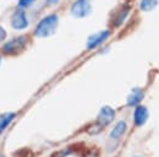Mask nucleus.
<instances>
[{"label": "nucleus", "instance_id": "obj_1", "mask_svg": "<svg viewBox=\"0 0 159 157\" xmlns=\"http://www.w3.org/2000/svg\"><path fill=\"white\" fill-rule=\"evenodd\" d=\"M58 23H59V17L57 14H50V15L43 17L38 22V25L34 30V36H37L39 38L52 36L57 31Z\"/></svg>", "mask_w": 159, "mask_h": 157}, {"label": "nucleus", "instance_id": "obj_2", "mask_svg": "<svg viewBox=\"0 0 159 157\" xmlns=\"http://www.w3.org/2000/svg\"><path fill=\"white\" fill-rule=\"evenodd\" d=\"M71 15L76 19H83L88 16L92 11V5L89 0H76L71 5Z\"/></svg>", "mask_w": 159, "mask_h": 157}, {"label": "nucleus", "instance_id": "obj_3", "mask_svg": "<svg viewBox=\"0 0 159 157\" xmlns=\"http://www.w3.org/2000/svg\"><path fill=\"white\" fill-rule=\"evenodd\" d=\"M26 44H27V37H25V36L16 37V38L6 42L2 45V52L5 54H17L25 49Z\"/></svg>", "mask_w": 159, "mask_h": 157}, {"label": "nucleus", "instance_id": "obj_4", "mask_svg": "<svg viewBox=\"0 0 159 157\" xmlns=\"http://www.w3.org/2000/svg\"><path fill=\"white\" fill-rule=\"evenodd\" d=\"M110 32L108 30L105 31H99L92 36H89L87 39V49H94L97 47H99L102 43H104L107 39L109 38Z\"/></svg>", "mask_w": 159, "mask_h": 157}, {"label": "nucleus", "instance_id": "obj_5", "mask_svg": "<svg viewBox=\"0 0 159 157\" xmlns=\"http://www.w3.org/2000/svg\"><path fill=\"white\" fill-rule=\"evenodd\" d=\"M11 26L15 30H25V28L28 27V20H27V16H26V12L22 9L16 10L12 14V16H11Z\"/></svg>", "mask_w": 159, "mask_h": 157}, {"label": "nucleus", "instance_id": "obj_6", "mask_svg": "<svg viewBox=\"0 0 159 157\" xmlns=\"http://www.w3.org/2000/svg\"><path fill=\"white\" fill-rule=\"evenodd\" d=\"M114 116H115V112L113 111V108H110L108 106L103 107L100 109L99 116H98V120H97V123H98V130H100V128L108 125L114 119Z\"/></svg>", "mask_w": 159, "mask_h": 157}, {"label": "nucleus", "instance_id": "obj_7", "mask_svg": "<svg viewBox=\"0 0 159 157\" xmlns=\"http://www.w3.org/2000/svg\"><path fill=\"white\" fill-rule=\"evenodd\" d=\"M130 10H131L130 4L122 5L119 11H116V14H115V16H114V19H113V26H114V27H119L120 25L126 20V17L129 16Z\"/></svg>", "mask_w": 159, "mask_h": 157}, {"label": "nucleus", "instance_id": "obj_8", "mask_svg": "<svg viewBox=\"0 0 159 157\" xmlns=\"http://www.w3.org/2000/svg\"><path fill=\"white\" fill-rule=\"evenodd\" d=\"M148 119V111L146 107L143 106H139L136 107L135 112H134V121L137 126H142L143 124H146Z\"/></svg>", "mask_w": 159, "mask_h": 157}, {"label": "nucleus", "instance_id": "obj_9", "mask_svg": "<svg viewBox=\"0 0 159 157\" xmlns=\"http://www.w3.org/2000/svg\"><path fill=\"white\" fill-rule=\"evenodd\" d=\"M126 129H127L126 123H125L124 120H120L119 123L115 125V128L111 130V133H110V139H111V140H119L120 137L125 134Z\"/></svg>", "mask_w": 159, "mask_h": 157}, {"label": "nucleus", "instance_id": "obj_10", "mask_svg": "<svg viewBox=\"0 0 159 157\" xmlns=\"http://www.w3.org/2000/svg\"><path fill=\"white\" fill-rule=\"evenodd\" d=\"M142 98H143V91L139 88H134L131 91V95L127 97V104L129 106H136L141 102Z\"/></svg>", "mask_w": 159, "mask_h": 157}, {"label": "nucleus", "instance_id": "obj_11", "mask_svg": "<svg viewBox=\"0 0 159 157\" xmlns=\"http://www.w3.org/2000/svg\"><path fill=\"white\" fill-rule=\"evenodd\" d=\"M15 116H16L15 113H4L0 117V133H2L7 128V125L14 120Z\"/></svg>", "mask_w": 159, "mask_h": 157}, {"label": "nucleus", "instance_id": "obj_12", "mask_svg": "<svg viewBox=\"0 0 159 157\" xmlns=\"http://www.w3.org/2000/svg\"><path fill=\"white\" fill-rule=\"evenodd\" d=\"M158 4V0H141V4H139V7L142 11H151L153 10Z\"/></svg>", "mask_w": 159, "mask_h": 157}, {"label": "nucleus", "instance_id": "obj_13", "mask_svg": "<svg viewBox=\"0 0 159 157\" xmlns=\"http://www.w3.org/2000/svg\"><path fill=\"white\" fill-rule=\"evenodd\" d=\"M36 0H20L19 1V7L20 9H26V7H30Z\"/></svg>", "mask_w": 159, "mask_h": 157}, {"label": "nucleus", "instance_id": "obj_14", "mask_svg": "<svg viewBox=\"0 0 159 157\" xmlns=\"http://www.w3.org/2000/svg\"><path fill=\"white\" fill-rule=\"evenodd\" d=\"M5 37H6V32H5V30L0 26V40H4Z\"/></svg>", "mask_w": 159, "mask_h": 157}, {"label": "nucleus", "instance_id": "obj_15", "mask_svg": "<svg viewBox=\"0 0 159 157\" xmlns=\"http://www.w3.org/2000/svg\"><path fill=\"white\" fill-rule=\"evenodd\" d=\"M58 2H59V0H47V5H49V6L57 5Z\"/></svg>", "mask_w": 159, "mask_h": 157}, {"label": "nucleus", "instance_id": "obj_16", "mask_svg": "<svg viewBox=\"0 0 159 157\" xmlns=\"http://www.w3.org/2000/svg\"><path fill=\"white\" fill-rule=\"evenodd\" d=\"M84 157H98V156H97L94 152H88V154H87Z\"/></svg>", "mask_w": 159, "mask_h": 157}, {"label": "nucleus", "instance_id": "obj_17", "mask_svg": "<svg viewBox=\"0 0 159 157\" xmlns=\"http://www.w3.org/2000/svg\"><path fill=\"white\" fill-rule=\"evenodd\" d=\"M0 63H1V57H0Z\"/></svg>", "mask_w": 159, "mask_h": 157}, {"label": "nucleus", "instance_id": "obj_18", "mask_svg": "<svg viewBox=\"0 0 159 157\" xmlns=\"http://www.w3.org/2000/svg\"><path fill=\"white\" fill-rule=\"evenodd\" d=\"M0 157H4V156H1V155H0Z\"/></svg>", "mask_w": 159, "mask_h": 157}]
</instances>
